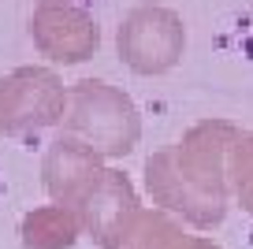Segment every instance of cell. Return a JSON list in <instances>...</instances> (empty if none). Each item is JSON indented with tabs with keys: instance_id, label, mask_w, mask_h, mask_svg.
Returning <instances> with one entry per match:
<instances>
[{
	"instance_id": "cell-4",
	"label": "cell",
	"mask_w": 253,
	"mask_h": 249,
	"mask_svg": "<svg viewBox=\"0 0 253 249\" xmlns=\"http://www.w3.org/2000/svg\"><path fill=\"white\" fill-rule=\"evenodd\" d=\"M119 52L142 75H157V71L175 67L182 52V23L179 15L164 8H138L126 15L123 30H119Z\"/></svg>"
},
{
	"instance_id": "cell-7",
	"label": "cell",
	"mask_w": 253,
	"mask_h": 249,
	"mask_svg": "<svg viewBox=\"0 0 253 249\" xmlns=\"http://www.w3.org/2000/svg\"><path fill=\"white\" fill-rule=\"evenodd\" d=\"M82 216L67 205H48V208H38L23 219V242L30 249H67L75 238H79Z\"/></svg>"
},
{
	"instance_id": "cell-8",
	"label": "cell",
	"mask_w": 253,
	"mask_h": 249,
	"mask_svg": "<svg viewBox=\"0 0 253 249\" xmlns=\"http://www.w3.org/2000/svg\"><path fill=\"white\" fill-rule=\"evenodd\" d=\"M231 175H235V194L242 201L246 212H253V134L235 141V164H231Z\"/></svg>"
},
{
	"instance_id": "cell-2",
	"label": "cell",
	"mask_w": 253,
	"mask_h": 249,
	"mask_svg": "<svg viewBox=\"0 0 253 249\" xmlns=\"http://www.w3.org/2000/svg\"><path fill=\"white\" fill-rule=\"evenodd\" d=\"M71 130L89 141L93 153L123 156L138 141V112L119 89H108L104 82H82L75 89V104L67 116Z\"/></svg>"
},
{
	"instance_id": "cell-1",
	"label": "cell",
	"mask_w": 253,
	"mask_h": 249,
	"mask_svg": "<svg viewBox=\"0 0 253 249\" xmlns=\"http://www.w3.org/2000/svg\"><path fill=\"white\" fill-rule=\"evenodd\" d=\"M235 141V126L201 123L175 149L157 153L145 167L149 194L164 208L182 212L198 227H212L223 219L227 186H223V153Z\"/></svg>"
},
{
	"instance_id": "cell-5",
	"label": "cell",
	"mask_w": 253,
	"mask_h": 249,
	"mask_svg": "<svg viewBox=\"0 0 253 249\" xmlns=\"http://www.w3.org/2000/svg\"><path fill=\"white\" fill-rule=\"evenodd\" d=\"M101 175H104L101 156L89 145L75 141V138L56 141V145L48 149V156H45V190L60 205H67V208H75V212L82 208V201L89 197V190L97 186Z\"/></svg>"
},
{
	"instance_id": "cell-3",
	"label": "cell",
	"mask_w": 253,
	"mask_h": 249,
	"mask_svg": "<svg viewBox=\"0 0 253 249\" xmlns=\"http://www.w3.org/2000/svg\"><path fill=\"white\" fill-rule=\"evenodd\" d=\"M63 116L60 78L41 67H26L0 82V134H23L48 126Z\"/></svg>"
},
{
	"instance_id": "cell-6",
	"label": "cell",
	"mask_w": 253,
	"mask_h": 249,
	"mask_svg": "<svg viewBox=\"0 0 253 249\" xmlns=\"http://www.w3.org/2000/svg\"><path fill=\"white\" fill-rule=\"evenodd\" d=\"M104 249H220V246H212V242H205V238L182 234L179 227L168 216H160V212H142L138 208L134 216H130V223Z\"/></svg>"
}]
</instances>
